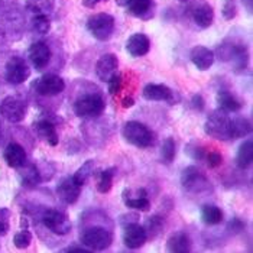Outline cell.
<instances>
[{
  "label": "cell",
  "mask_w": 253,
  "mask_h": 253,
  "mask_svg": "<svg viewBox=\"0 0 253 253\" xmlns=\"http://www.w3.org/2000/svg\"><path fill=\"white\" fill-rule=\"evenodd\" d=\"M204 132L217 140L232 139V119L223 110H215L207 117L204 125Z\"/></svg>",
  "instance_id": "6da1fadb"
},
{
  "label": "cell",
  "mask_w": 253,
  "mask_h": 253,
  "mask_svg": "<svg viewBox=\"0 0 253 253\" xmlns=\"http://www.w3.org/2000/svg\"><path fill=\"white\" fill-rule=\"evenodd\" d=\"M122 135L126 139V142H129L130 145L136 146V148H149L155 143V135L154 132L143 123L140 122H127L123 126Z\"/></svg>",
  "instance_id": "7a4b0ae2"
},
{
  "label": "cell",
  "mask_w": 253,
  "mask_h": 253,
  "mask_svg": "<svg viewBox=\"0 0 253 253\" xmlns=\"http://www.w3.org/2000/svg\"><path fill=\"white\" fill-rule=\"evenodd\" d=\"M80 240H81V245L85 246L88 251H104L112 245L113 234L104 227L91 226L81 232Z\"/></svg>",
  "instance_id": "3957f363"
},
{
  "label": "cell",
  "mask_w": 253,
  "mask_h": 253,
  "mask_svg": "<svg viewBox=\"0 0 253 253\" xmlns=\"http://www.w3.org/2000/svg\"><path fill=\"white\" fill-rule=\"evenodd\" d=\"M181 185L188 193H204L210 188V181L207 175L197 167H187L181 174Z\"/></svg>",
  "instance_id": "277c9868"
},
{
  "label": "cell",
  "mask_w": 253,
  "mask_h": 253,
  "mask_svg": "<svg viewBox=\"0 0 253 253\" xmlns=\"http://www.w3.org/2000/svg\"><path fill=\"white\" fill-rule=\"evenodd\" d=\"M87 29L98 41H107L115 32V18L109 13H96L87 20Z\"/></svg>",
  "instance_id": "5b68a950"
},
{
  "label": "cell",
  "mask_w": 253,
  "mask_h": 253,
  "mask_svg": "<svg viewBox=\"0 0 253 253\" xmlns=\"http://www.w3.org/2000/svg\"><path fill=\"white\" fill-rule=\"evenodd\" d=\"M106 109L104 100L97 94H87L80 97L74 103V113L83 119H94L98 117Z\"/></svg>",
  "instance_id": "8992f818"
},
{
  "label": "cell",
  "mask_w": 253,
  "mask_h": 253,
  "mask_svg": "<svg viewBox=\"0 0 253 253\" xmlns=\"http://www.w3.org/2000/svg\"><path fill=\"white\" fill-rule=\"evenodd\" d=\"M42 223L49 232L58 236H65L71 232V220L68 215L55 209H46L42 213Z\"/></svg>",
  "instance_id": "52a82bcc"
},
{
  "label": "cell",
  "mask_w": 253,
  "mask_h": 253,
  "mask_svg": "<svg viewBox=\"0 0 253 253\" xmlns=\"http://www.w3.org/2000/svg\"><path fill=\"white\" fill-rule=\"evenodd\" d=\"M217 57L220 61H234V67L237 70H243L246 67V46L245 45H239L234 42H224L223 45H220L215 51Z\"/></svg>",
  "instance_id": "ba28073f"
},
{
  "label": "cell",
  "mask_w": 253,
  "mask_h": 253,
  "mask_svg": "<svg viewBox=\"0 0 253 253\" xmlns=\"http://www.w3.org/2000/svg\"><path fill=\"white\" fill-rule=\"evenodd\" d=\"M28 112V106L22 98L16 96L6 97L0 104V115L10 123H19L22 122Z\"/></svg>",
  "instance_id": "9c48e42d"
},
{
  "label": "cell",
  "mask_w": 253,
  "mask_h": 253,
  "mask_svg": "<svg viewBox=\"0 0 253 253\" xmlns=\"http://www.w3.org/2000/svg\"><path fill=\"white\" fill-rule=\"evenodd\" d=\"M31 76V68L26 64V61L20 57H13L7 61L6 70H4V78L9 84L19 85L25 83Z\"/></svg>",
  "instance_id": "30bf717a"
},
{
  "label": "cell",
  "mask_w": 253,
  "mask_h": 253,
  "mask_svg": "<svg viewBox=\"0 0 253 253\" xmlns=\"http://www.w3.org/2000/svg\"><path fill=\"white\" fill-rule=\"evenodd\" d=\"M35 88H37L38 94H41V96L54 97V96H58L64 91L65 83H64L62 78L55 76V74H45V76H42V77L37 80Z\"/></svg>",
  "instance_id": "8fae6325"
},
{
  "label": "cell",
  "mask_w": 253,
  "mask_h": 253,
  "mask_svg": "<svg viewBox=\"0 0 253 253\" xmlns=\"http://www.w3.org/2000/svg\"><path fill=\"white\" fill-rule=\"evenodd\" d=\"M190 15L198 28H210L214 20V10L206 0H195L190 6Z\"/></svg>",
  "instance_id": "7c38bea8"
},
{
  "label": "cell",
  "mask_w": 253,
  "mask_h": 253,
  "mask_svg": "<svg viewBox=\"0 0 253 253\" xmlns=\"http://www.w3.org/2000/svg\"><path fill=\"white\" fill-rule=\"evenodd\" d=\"M148 237L143 226L137 223H129L123 226V243L129 249H139L146 243Z\"/></svg>",
  "instance_id": "4fadbf2b"
},
{
  "label": "cell",
  "mask_w": 253,
  "mask_h": 253,
  "mask_svg": "<svg viewBox=\"0 0 253 253\" xmlns=\"http://www.w3.org/2000/svg\"><path fill=\"white\" fill-rule=\"evenodd\" d=\"M28 57H29L31 64L38 71H41L51 61V49L45 42H34L28 49Z\"/></svg>",
  "instance_id": "5bb4252c"
},
{
  "label": "cell",
  "mask_w": 253,
  "mask_h": 253,
  "mask_svg": "<svg viewBox=\"0 0 253 253\" xmlns=\"http://www.w3.org/2000/svg\"><path fill=\"white\" fill-rule=\"evenodd\" d=\"M119 61L115 54H104L98 58L96 64V74L100 81L107 83L115 74H117Z\"/></svg>",
  "instance_id": "9a60e30c"
},
{
  "label": "cell",
  "mask_w": 253,
  "mask_h": 253,
  "mask_svg": "<svg viewBox=\"0 0 253 253\" xmlns=\"http://www.w3.org/2000/svg\"><path fill=\"white\" fill-rule=\"evenodd\" d=\"M81 188L83 187L78 185L73 176H67L58 184L57 194L65 204H74L77 203L78 197L81 194Z\"/></svg>",
  "instance_id": "2e32d148"
},
{
  "label": "cell",
  "mask_w": 253,
  "mask_h": 253,
  "mask_svg": "<svg viewBox=\"0 0 253 253\" xmlns=\"http://www.w3.org/2000/svg\"><path fill=\"white\" fill-rule=\"evenodd\" d=\"M190 58L200 71H207L214 64V52L203 45H197L191 49Z\"/></svg>",
  "instance_id": "e0dca14e"
},
{
  "label": "cell",
  "mask_w": 253,
  "mask_h": 253,
  "mask_svg": "<svg viewBox=\"0 0 253 253\" xmlns=\"http://www.w3.org/2000/svg\"><path fill=\"white\" fill-rule=\"evenodd\" d=\"M34 129H35V132L38 133V136L41 137L43 142H46L48 145H51V146H57V145H58V132H57L55 125H54L51 120L41 119V120H38V122L34 125Z\"/></svg>",
  "instance_id": "ac0fdd59"
},
{
  "label": "cell",
  "mask_w": 253,
  "mask_h": 253,
  "mask_svg": "<svg viewBox=\"0 0 253 253\" xmlns=\"http://www.w3.org/2000/svg\"><path fill=\"white\" fill-rule=\"evenodd\" d=\"M126 49L132 57H143L151 49V41L145 34H133L126 42Z\"/></svg>",
  "instance_id": "d6986e66"
},
{
  "label": "cell",
  "mask_w": 253,
  "mask_h": 253,
  "mask_svg": "<svg viewBox=\"0 0 253 253\" xmlns=\"http://www.w3.org/2000/svg\"><path fill=\"white\" fill-rule=\"evenodd\" d=\"M167 249L168 252L172 253H187L191 252L193 242L190 236L185 232H175L172 233L167 240Z\"/></svg>",
  "instance_id": "ffe728a7"
},
{
  "label": "cell",
  "mask_w": 253,
  "mask_h": 253,
  "mask_svg": "<svg viewBox=\"0 0 253 253\" xmlns=\"http://www.w3.org/2000/svg\"><path fill=\"white\" fill-rule=\"evenodd\" d=\"M143 97L149 101H171L172 100V90L164 84H148L142 91Z\"/></svg>",
  "instance_id": "44dd1931"
},
{
  "label": "cell",
  "mask_w": 253,
  "mask_h": 253,
  "mask_svg": "<svg viewBox=\"0 0 253 253\" xmlns=\"http://www.w3.org/2000/svg\"><path fill=\"white\" fill-rule=\"evenodd\" d=\"M127 13L140 18L149 19L154 16V0H130L127 3Z\"/></svg>",
  "instance_id": "7402d4cb"
},
{
  "label": "cell",
  "mask_w": 253,
  "mask_h": 253,
  "mask_svg": "<svg viewBox=\"0 0 253 253\" xmlns=\"http://www.w3.org/2000/svg\"><path fill=\"white\" fill-rule=\"evenodd\" d=\"M3 156L10 168H20L26 162V152L19 143H9L4 149Z\"/></svg>",
  "instance_id": "603a6c76"
},
{
  "label": "cell",
  "mask_w": 253,
  "mask_h": 253,
  "mask_svg": "<svg viewBox=\"0 0 253 253\" xmlns=\"http://www.w3.org/2000/svg\"><path fill=\"white\" fill-rule=\"evenodd\" d=\"M217 104H218V109L226 113L239 112L243 107V103L236 96H233L230 91H220L217 94Z\"/></svg>",
  "instance_id": "cb8c5ba5"
},
{
  "label": "cell",
  "mask_w": 253,
  "mask_h": 253,
  "mask_svg": "<svg viewBox=\"0 0 253 253\" xmlns=\"http://www.w3.org/2000/svg\"><path fill=\"white\" fill-rule=\"evenodd\" d=\"M253 162V142L251 139L245 140L236 155V165L240 169H246L252 165Z\"/></svg>",
  "instance_id": "d4e9b609"
},
{
  "label": "cell",
  "mask_w": 253,
  "mask_h": 253,
  "mask_svg": "<svg viewBox=\"0 0 253 253\" xmlns=\"http://www.w3.org/2000/svg\"><path fill=\"white\" fill-rule=\"evenodd\" d=\"M20 179L25 187H37L42 178H41L37 165H34V164L26 165V162H25L20 167Z\"/></svg>",
  "instance_id": "484cf974"
},
{
  "label": "cell",
  "mask_w": 253,
  "mask_h": 253,
  "mask_svg": "<svg viewBox=\"0 0 253 253\" xmlns=\"http://www.w3.org/2000/svg\"><path fill=\"white\" fill-rule=\"evenodd\" d=\"M201 220L207 226H217L223 220V211L214 204H206L201 207Z\"/></svg>",
  "instance_id": "4316f807"
},
{
  "label": "cell",
  "mask_w": 253,
  "mask_h": 253,
  "mask_svg": "<svg viewBox=\"0 0 253 253\" xmlns=\"http://www.w3.org/2000/svg\"><path fill=\"white\" fill-rule=\"evenodd\" d=\"M252 132V123L248 117L232 119V139L248 136Z\"/></svg>",
  "instance_id": "83f0119b"
},
{
  "label": "cell",
  "mask_w": 253,
  "mask_h": 253,
  "mask_svg": "<svg viewBox=\"0 0 253 253\" xmlns=\"http://www.w3.org/2000/svg\"><path fill=\"white\" fill-rule=\"evenodd\" d=\"M116 168H107L103 171H98L97 175V191L101 194H106L112 190L113 187V178H115Z\"/></svg>",
  "instance_id": "f1b7e54d"
},
{
  "label": "cell",
  "mask_w": 253,
  "mask_h": 253,
  "mask_svg": "<svg viewBox=\"0 0 253 253\" xmlns=\"http://www.w3.org/2000/svg\"><path fill=\"white\" fill-rule=\"evenodd\" d=\"M26 7L35 15H49L55 7V0H26Z\"/></svg>",
  "instance_id": "f546056e"
},
{
  "label": "cell",
  "mask_w": 253,
  "mask_h": 253,
  "mask_svg": "<svg viewBox=\"0 0 253 253\" xmlns=\"http://www.w3.org/2000/svg\"><path fill=\"white\" fill-rule=\"evenodd\" d=\"M129 193V190H126ZM123 201H125V206L127 209H133L136 211H148L151 209V203L148 200V197H132L129 193V197L126 194H123Z\"/></svg>",
  "instance_id": "4dcf8cb0"
},
{
  "label": "cell",
  "mask_w": 253,
  "mask_h": 253,
  "mask_svg": "<svg viewBox=\"0 0 253 253\" xmlns=\"http://www.w3.org/2000/svg\"><path fill=\"white\" fill-rule=\"evenodd\" d=\"M164 220L159 217V215H152V217H149L148 220H146V223H145V226H143V229H145V232H146V237L148 239H156L159 234L164 232Z\"/></svg>",
  "instance_id": "1f68e13d"
},
{
  "label": "cell",
  "mask_w": 253,
  "mask_h": 253,
  "mask_svg": "<svg viewBox=\"0 0 253 253\" xmlns=\"http://www.w3.org/2000/svg\"><path fill=\"white\" fill-rule=\"evenodd\" d=\"M94 168H96V165H94V161L93 159H88L81 168H78L77 172L73 175L74 178V181L77 182L78 185H85V182L90 179V176L94 174Z\"/></svg>",
  "instance_id": "d6a6232c"
},
{
  "label": "cell",
  "mask_w": 253,
  "mask_h": 253,
  "mask_svg": "<svg viewBox=\"0 0 253 253\" xmlns=\"http://www.w3.org/2000/svg\"><path fill=\"white\" fill-rule=\"evenodd\" d=\"M32 29L39 35H46L51 29V20L46 15H35L32 19Z\"/></svg>",
  "instance_id": "836d02e7"
},
{
  "label": "cell",
  "mask_w": 253,
  "mask_h": 253,
  "mask_svg": "<svg viewBox=\"0 0 253 253\" xmlns=\"http://www.w3.org/2000/svg\"><path fill=\"white\" fill-rule=\"evenodd\" d=\"M161 155L167 164H171L174 161V158H175V140L172 137H168L164 140L162 148H161Z\"/></svg>",
  "instance_id": "e575fe53"
},
{
  "label": "cell",
  "mask_w": 253,
  "mask_h": 253,
  "mask_svg": "<svg viewBox=\"0 0 253 253\" xmlns=\"http://www.w3.org/2000/svg\"><path fill=\"white\" fill-rule=\"evenodd\" d=\"M31 242H32V234H31V232H29L28 229L20 230V232H18V233L15 234V237H13V243H15V246H16L18 249H25V248H28V246L31 245Z\"/></svg>",
  "instance_id": "d590c367"
},
{
  "label": "cell",
  "mask_w": 253,
  "mask_h": 253,
  "mask_svg": "<svg viewBox=\"0 0 253 253\" xmlns=\"http://www.w3.org/2000/svg\"><path fill=\"white\" fill-rule=\"evenodd\" d=\"M9 227H10V211L9 209L1 207L0 209V236H4L7 233Z\"/></svg>",
  "instance_id": "8d00e7d4"
},
{
  "label": "cell",
  "mask_w": 253,
  "mask_h": 253,
  "mask_svg": "<svg viewBox=\"0 0 253 253\" xmlns=\"http://www.w3.org/2000/svg\"><path fill=\"white\" fill-rule=\"evenodd\" d=\"M107 85H109V93L110 94H113V96L119 94L122 91V87H123V78L119 74H115L113 77L107 81Z\"/></svg>",
  "instance_id": "74e56055"
},
{
  "label": "cell",
  "mask_w": 253,
  "mask_h": 253,
  "mask_svg": "<svg viewBox=\"0 0 253 253\" xmlns=\"http://www.w3.org/2000/svg\"><path fill=\"white\" fill-rule=\"evenodd\" d=\"M204 159L207 161V165H209L210 168H217V167H220V165L223 164V156H221L220 152H217V151H210V152H207Z\"/></svg>",
  "instance_id": "f35d334b"
},
{
  "label": "cell",
  "mask_w": 253,
  "mask_h": 253,
  "mask_svg": "<svg viewBox=\"0 0 253 253\" xmlns=\"http://www.w3.org/2000/svg\"><path fill=\"white\" fill-rule=\"evenodd\" d=\"M236 4H234L233 0H224V4H223V16L224 19L232 20L236 16Z\"/></svg>",
  "instance_id": "ab89813d"
},
{
  "label": "cell",
  "mask_w": 253,
  "mask_h": 253,
  "mask_svg": "<svg viewBox=\"0 0 253 253\" xmlns=\"http://www.w3.org/2000/svg\"><path fill=\"white\" fill-rule=\"evenodd\" d=\"M191 104H193V107H194L195 110H198V112H203L204 110V98L203 96H200V94H195L193 96V100H191Z\"/></svg>",
  "instance_id": "60d3db41"
},
{
  "label": "cell",
  "mask_w": 253,
  "mask_h": 253,
  "mask_svg": "<svg viewBox=\"0 0 253 253\" xmlns=\"http://www.w3.org/2000/svg\"><path fill=\"white\" fill-rule=\"evenodd\" d=\"M229 227H233L234 233H239V232H242V230H243V227H245V223H243L242 220H239V218H234L233 221H230Z\"/></svg>",
  "instance_id": "b9f144b4"
},
{
  "label": "cell",
  "mask_w": 253,
  "mask_h": 253,
  "mask_svg": "<svg viewBox=\"0 0 253 253\" xmlns=\"http://www.w3.org/2000/svg\"><path fill=\"white\" fill-rule=\"evenodd\" d=\"M100 1H106V0H83V4H84L85 7L93 9L94 6H97Z\"/></svg>",
  "instance_id": "7bdbcfd3"
},
{
  "label": "cell",
  "mask_w": 253,
  "mask_h": 253,
  "mask_svg": "<svg viewBox=\"0 0 253 253\" xmlns=\"http://www.w3.org/2000/svg\"><path fill=\"white\" fill-rule=\"evenodd\" d=\"M135 104V100L132 97H125L123 98V101H122V106L125 107V109H129V107H132Z\"/></svg>",
  "instance_id": "ee69618b"
},
{
  "label": "cell",
  "mask_w": 253,
  "mask_h": 253,
  "mask_svg": "<svg viewBox=\"0 0 253 253\" xmlns=\"http://www.w3.org/2000/svg\"><path fill=\"white\" fill-rule=\"evenodd\" d=\"M88 249H85V248H68V249H65V252H87Z\"/></svg>",
  "instance_id": "f6af8a7d"
},
{
  "label": "cell",
  "mask_w": 253,
  "mask_h": 253,
  "mask_svg": "<svg viewBox=\"0 0 253 253\" xmlns=\"http://www.w3.org/2000/svg\"><path fill=\"white\" fill-rule=\"evenodd\" d=\"M115 1H116L119 6H127V3H129L130 0H115Z\"/></svg>",
  "instance_id": "bcb514c9"
},
{
  "label": "cell",
  "mask_w": 253,
  "mask_h": 253,
  "mask_svg": "<svg viewBox=\"0 0 253 253\" xmlns=\"http://www.w3.org/2000/svg\"><path fill=\"white\" fill-rule=\"evenodd\" d=\"M0 142H1V125H0Z\"/></svg>",
  "instance_id": "7dc6e473"
},
{
  "label": "cell",
  "mask_w": 253,
  "mask_h": 253,
  "mask_svg": "<svg viewBox=\"0 0 253 253\" xmlns=\"http://www.w3.org/2000/svg\"><path fill=\"white\" fill-rule=\"evenodd\" d=\"M179 1H188V0H179Z\"/></svg>",
  "instance_id": "c3c4849f"
}]
</instances>
